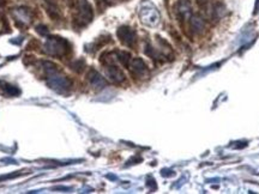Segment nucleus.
Masks as SVG:
<instances>
[{"label":"nucleus","mask_w":259,"mask_h":194,"mask_svg":"<svg viewBox=\"0 0 259 194\" xmlns=\"http://www.w3.org/2000/svg\"><path fill=\"white\" fill-rule=\"evenodd\" d=\"M139 18L141 22L148 27H156L160 23V14L157 9L148 0H144L139 8Z\"/></svg>","instance_id":"1"},{"label":"nucleus","mask_w":259,"mask_h":194,"mask_svg":"<svg viewBox=\"0 0 259 194\" xmlns=\"http://www.w3.org/2000/svg\"><path fill=\"white\" fill-rule=\"evenodd\" d=\"M93 19V9L87 0H77L74 6V23L77 27H85Z\"/></svg>","instance_id":"2"},{"label":"nucleus","mask_w":259,"mask_h":194,"mask_svg":"<svg viewBox=\"0 0 259 194\" xmlns=\"http://www.w3.org/2000/svg\"><path fill=\"white\" fill-rule=\"evenodd\" d=\"M45 50L51 56L63 57L70 50V44L61 37H48L46 44H45Z\"/></svg>","instance_id":"3"},{"label":"nucleus","mask_w":259,"mask_h":194,"mask_svg":"<svg viewBox=\"0 0 259 194\" xmlns=\"http://www.w3.org/2000/svg\"><path fill=\"white\" fill-rule=\"evenodd\" d=\"M118 37L125 46L134 47L136 41H137V35H136L135 30H132L128 27H121L118 30Z\"/></svg>","instance_id":"4"},{"label":"nucleus","mask_w":259,"mask_h":194,"mask_svg":"<svg viewBox=\"0 0 259 194\" xmlns=\"http://www.w3.org/2000/svg\"><path fill=\"white\" fill-rule=\"evenodd\" d=\"M191 3L189 0H180L177 4V12L181 18H187L191 15Z\"/></svg>","instance_id":"5"},{"label":"nucleus","mask_w":259,"mask_h":194,"mask_svg":"<svg viewBox=\"0 0 259 194\" xmlns=\"http://www.w3.org/2000/svg\"><path fill=\"white\" fill-rule=\"evenodd\" d=\"M131 72L138 77L144 76L145 72H147V65L143 63V60L135 59L131 64Z\"/></svg>","instance_id":"6"},{"label":"nucleus","mask_w":259,"mask_h":194,"mask_svg":"<svg viewBox=\"0 0 259 194\" xmlns=\"http://www.w3.org/2000/svg\"><path fill=\"white\" fill-rule=\"evenodd\" d=\"M107 74H108L109 78L115 83L122 82V80H124V73H122L116 66H112V65L108 66V69H107Z\"/></svg>","instance_id":"7"},{"label":"nucleus","mask_w":259,"mask_h":194,"mask_svg":"<svg viewBox=\"0 0 259 194\" xmlns=\"http://www.w3.org/2000/svg\"><path fill=\"white\" fill-rule=\"evenodd\" d=\"M15 15L18 21L24 22V23H29V22L31 21V16L29 14V11H27L25 9H17L15 11Z\"/></svg>","instance_id":"8"},{"label":"nucleus","mask_w":259,"mask_h":194,"mask_svg":"<svg viewBox=\"0 0 259 194\" xmlns=\"http://www.w3.org/2000/svg\"><path fill=\"white\" fill-rule=\"evenodd\" d=\"M0 84H2V85H3V86H0V88L3 89V91H4V93H6V95H9V96H17L18 93H19V90L16 88V86L10 85V84L4 83V82H0Z\"/></svg>","instance_id":"9"},{"label":"nucleus","mask_w":259,"mask_h":194,"mask_svg":"<svg viewBox=\"0 0 259 194\" xmlns=\"http://www.w3.org/2000/svg\"><path fill=\"white\" fill-rule=\"evenodd\" d=\"M191 19H192V21H191V23H192V27H193L194 30H196V31L202 30L203 27H204L203 19L200 18L199 16H193V17Z\"/></svg>","instance_id":"10"},{"label":"nucleus","mask_w":259,"mask_h":194,"mask_svg":"<svg viewBox=\"0 0 259 194\" xmlns=\"http://www.w3.org/2000/svg\"><path fill=\"white\" fill-rule=\"evenodd\" d=\"M258 11H259V0H257V5H255L254 8V14H257Z\"/></svg>","instance_id":"11"}]
</instances>
